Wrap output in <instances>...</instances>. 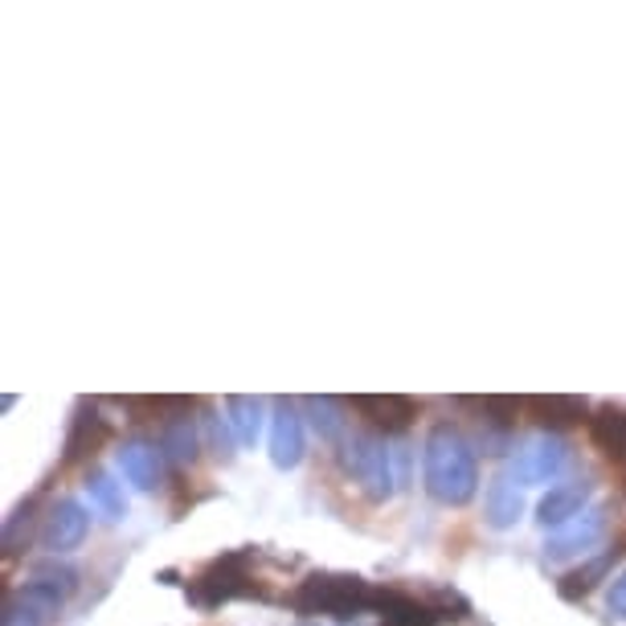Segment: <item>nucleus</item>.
Instances as JSON below:
<instances>
[{"label": "nucleus", "mask_w": 626, "mask_h": 626, "mask_svg": "<svg viewBox=\"0 0 626 626\" xmlns=\"http://www.w3.org/2000/svg\"><path fill=\"white\" fill-rule=\"evenodd\" d=\"M524 512V491H520V479L512 471H503L491 479L487 487V524L491 529H512Z\"/></svg>", "instance_id": "f8f14e48"}, {"label": "nucleus", "mask_w": 626, "mask_h": 626, "mask_svg": "<svg viewBox=\"0 0 626 626\" xmlns=\"http://www.w3.org/2000/svg\"><path fill=\"white\" fill-rule=\"evenodd\" d=\"M86 496L91 503L103 512L107 520H124L127 517V500H124V487L111 479L107 471H91L86 475Z\"/></svg>", "instance_id": "aec40b11"}, {"label": "nucleus", "mask_w": 626, "mask_h": 626, "mask_svg": "<svg viewBox=\"0 0 626 626\" xmlns=\"http://www.w3.org/2000/svg\"><path fill=\"white\" fill-rule=\"evenodd\" d=\"M160 451L169 454L173 463H193L201 454V439H197V426L188 418H169L164 434H160Z\"/></svg>", "instance_id": "6ab92c4d"}, {"label": "nucleus", "mask_w": 626, "mask_h": 626, "mask_svg": "<svg viewBox=\"0 0 626 626\" xmlns=\"http://www.w3.org/2000/svg\"><path fill=\"white\" fill-rule=\"evenodd\" d=\"M86 533H91L86 508H82L79 500H58V503H49L37 541H42V548H49V553H70V548H79L82 541H86Z\"/></svg>", "instance_id": "39448f33"}, {"label": "nucleus", "mask_w": 626, "mask_h": 626, "mask_svg": "<svg viewBox=\"0 0 626 626\" xmlns=\"http://www.w3.org/2000/svg\"><path fill=\"white\" fill-rule=\"evenodd\" d=\"M524 406L533 409V418L548 430H565V426H578L586 414H590V402L586 397H561V393H553V397H529Z\"/></svg>", "instance_id": "dca6fc26"}, {"label": "nucleus", "mask_w": 626, "mask_h": 626, "mask_svg": "<svg viewBox=\"0 0 626 626\" xmlns=\"http://www.w3.org/2000/svg\"><path fill=\"white\" fill-rule=\"evenodd\" d=\"M340 463H345L348 475H357L360 487L373 496V500H385L393 491V471H390V451L376 434H352L348 447L340 451Z\"/></svg>", "instance_id": "20e7f679"}, {"label": "nucleus", "mask_w": 626, "mask_h": 626, "mask_svg": "<svg viewBox=\"0 0 626 626\" xmlns=\"http://www.w3.org/2000/svg\"><path fill=\"white\" fill-rule=\"evenodd\" d=\"M225 426L234 430V439L242 447H254L258 442V430H263V402L258 397H225Z\"/></svg>", "instance_id": "a211bd4d"}, {"label": "nucleus", "mask_w": 626, "mask_h": 626, "mask_svg": "<svg viewBox=\"0 0 626 626\" xmlns=\"http://www.w3.org/2000/svg\"><path fill=\"white\" fill-rule=\"evenodd\" d=\"M475 406L484 409L491 422H512L524 402H517V397H484V402H475Z\"/></svg>", "instance_id": "b1692460"}, {"label": "nucleus", "mask_w": 626, "mask_h": 626, "mask_svg": "<svg viewBox=\"0 0 626 626\" xmlns=\"http://www.w3.org/2000/svg\"><path fill=\"white\" fill-rule=\"evenodd\" d=\"M74 590H79V573H74L70 565L46 561L33 569V581L25 586V598H30L33 606H42V611H58Z\"/></svg>", "instance_id": "6e6552de"}, {"label": "nucleus", "mask_w": 626, "mask_h": 626, "mask_svg": "<svg viewBox=\"0 0 626 626\" xmlns=\"http://www.w3.org/2000/svg\"><path fill=\"white\" fill-rule=\"evenodd\" d=\"M569 442H561V439H536V442H529L524 451H520V459H512V475H517L520 484L524 479H557L565 467H569Z\"/></svg>", "instance_id": "423d86ee"}, {"label": "nucleus", "mask_w": 626, "mask_h": 626, "mask_svg": "<svg viewBox=\"0 0 626 626\" xmlns=\"http://www.w3.org/2000/svg\"><path fill=\"white\" fill-rule=\"evenodd\" d=\"M590 496H594V487L586 484V479H581V484L548 487V496L541 500V508H536V512H541V524H545V529L548 524H561V529L565 524H573Z\"/></svg>", "instance_id": "ddd939ff"}, {"label": "nucleus", "mask_w": 626, "mask_h": 626, "mask_svg": "<svg viewBox=\"0 0 626 626\" xmlns=\"http://www.w3.org/2000/svg\"><path fill=\"white\" fill-rule=\"evenodd\" d=\"M33 529H37V500L21 503L13 517H9V524H4V541H0V545H4V557H13V553H21V548L30 545ZM37 533H42V529H37Z\"/></svg>", "instance_id": "4be33fe9"}, {"label": "nucleus", "mask_w": 626, "mask_h": 626, "mask_svg": "<svg viewBox=\"0 0 626 626\" xmlns=\"http://www.w3.org/2000/svg\"><path fill=\"white\" fill-rule=\"evenodd\" d=\"M107 434H111L107 418H103L94 406H82L79 414H74L70 434H66V463H82V459H91V454L107 442Z\"/></svg>", "instance_id": "9b49d317"}, {"label": "nucleus", "mask_w": 626, "mask_h": 626, "mask_svg": "<svg viewBox=\"0 0 626 626\" xmlns=\"http://www.w3.org/2000/svg\"><path fill=\"white\" fill-rule=\"evenodd\" d=\"M606 533V508H590V512H581L573 524H565L561 533H553L545 541V557L548 561H565V557H573V553H586V548H594Z\"/></svg>", "instance_id": "0eeeda50"}, {"label": "nucleus", "mask_w": 626, "mask_h": 626, "mask_svg": "<svg viewBox=\"0 0 626 626\" xmlns=\"http://www.w3.org/2000/svg\"><path fill=\"white\" fill-rule=\"evenodd\" d=\"M291 606L299 614H336V618H352L357 611L373 606V590L360 578H340V573H315V578L299 581L291 594Z\"/></svg>", "instance_id": "f03ea898"}, {"label": "nucleus", "mask_w": 626, "mask_h": 626, "mask_svg": "<svg viewBox=\"0 0 626 626\" xmlns=\"http://www.w3.org/2000/svg\"><path fill=\"white\" fill-rule=\"evenodd\" d=\"M352 406L369 418L373 426H381V430H406L409 422H414V414H418V406L409 402V397H402V393H381V397H357Z\"/></svg>", "instance_id": "4468645a"}, {"label": "nucleus", "mask_w": 626, "mask_h": 626, "mask_svg": "<svg viewBox=\"0 0 626 626\" xmlns=\"http://www.w3.org/2000/svg\"><path fill=\"white\" fill-rule=\"evenodd\" d=\"M270 459L275 467L291 471L303 459V418L295 414L291 402H279L275 422H270Z\"/></svg>", "instance_id": "1a4fd4ad"}, {"label": "nucleus", "mask_w": 626, "mask_h": 626, "mask_svg": "<svg viewBox=\"0 0 626 626\" xmlns=\"http://www.w3.org/2000/svg\"><path fill=\"white\" fill-rule=\"evenodd\" d=\"M308 409H312V426L320 439L336 442L345 434V414H340V402L332 397H308Z\"/></svg>", "instance_id": "5701e85b"}, {"label": "nucleus", "mask_w": 626, "mask_h": 626, "mask_svg": "<svg viewBox=\"0 0 626 626\" xmlns=\"http://www.w3.org/2000/svg\"><path fill=\"white\" fill-rule=\"evenodd\" d=\"M373 606L385 614V626H439L442 614L430 602L406 594H373Z\"/></svg>", "instance_id": "2eb2a0df"}, {"label": "nucleus", "mask_w": 626, "mask_h": 626, "mask_svg": "<svg viewBox=\"0 0 626 626\" xmlns=\"http://www.w3.org/2000/svg\"><path fill=\"white\" fill-rule=\"evenodd\" d=\"M606 602H611V614H618V618H626V569H623V573H618V578H614L611 598H606Z\"/></svg>", "instance_id": "a878e982"}, {"label": "nucleus", "mask_w": 626, "mask_h": 626, "mask_svg": "<svg viewBox=\"0 0 626 626\" xmlns=\"http://www.w3.org/2000/svg\"><path fill=\"white\" fill-rule=\"evenodd\" d=\"M590 434H594V442L611 454V459H626V409L602 406L594 418H590Z\"/></svg>", "instance_id": "f3484780"}, {"label": "nucleus", "mask_w": 626, "mask_h": 626, "mask_svg": "<svg viewBox=\"0 0 626 626\" xmlns=\"http://www.w3.org/2000/svg\"><path fill=\"white\" fill-rule=\"evenodd\" d=\"M37 623H42V614H37V606H33L30 598L9 602V606H4V618H0V626H37Z\"/></svg>", "instance_id": "393cba45"}, {"label": "nucleus", "mask_w": 626, "mask_h": 626, "mask_svg": "<svg viewBox=\"0 0 626 626\" xmlns=\"http://www.w3.org/2000/svg\"><path fill=\"white\" fill-rule=\"evenodd\" d=\"M237 594L263 598V590H258L251 581V573H246V557H242V553H230V557L213 561L205 573L193 578V586H188V598H193L197 606H221V602H230V598H237Z\"/></svg>", "instance_id": "7ed1b4c3"}, {"label": "nucleus", "mask_w": 626, "mask_h": 626, "mask_svg": "<svg viewBox=\"0 0 626 626\" xmlns=\"http://www.w3.org/2000/svg\"><path fill=\"white\" fill-rule=\"evenodd\" d=\"M119 471L140 491H152V487L164 484V454L152 442H124L119 447Z\"/></svg>", "instance_id": "9d476101"}, {"label": "nucleus", "mask_w": 626, "mask_h": 626, "mask_svg": "<svg viewBox=\"0 0 626 626\" xmlns=\"http://www.w3.org/2000/svg\"><path fill=\"white\" fill-rule=\"evenodd\" d=\"M422 471H426V491L439 503H467L479 487V463L471 442L454 430V426H434L430 439H426L422 454Z\"/></svg>", "instance_id": "f257e3e1"}, {"label": "nucleus", "mask_w": 626, "mask_h": 626, "mask_svg": "<svg viewBox=\"0 0 626 626\" xmlns=\"http://www.w3.org/2000/svg\"><path fill=\"white\" fill-rule=\"evenodd\" d=\"M623 557V545H614L611 553H602L598 561H590L586 569H578V573H569V578L561 581V598H581V594H590L598 586V578H606L611 573V565Z\"/></svg>", "instance_id": "412c9836"}]
</instances>
